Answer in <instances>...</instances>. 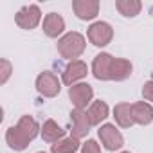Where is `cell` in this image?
I'll list each match as a JSON object with an SVG mask.
<instances>
[{"label":"cell","instance_id":"cell-1","mask_svg":"<svg viewBox=\"0 0 153 153\" xmlns=\"http://www.w3.org/2000/svg\"><path fill=\"white\" fill-rule=\"evenodd\" d=\"M92 74L103 81H124L131 76V63L123 58H114L101 52L94 58Z\"/></svg>","mask_w":153,"mask_h":153},{"label":"cell","instance_id":"cell-2","mask_svg":"<svg viewBox=\"0 0 153 153\" xmlns=\"http://www.w3.org/2000/svg\"><path fill=\"white\" fill-rule=\"evenodd\" d=\"M40 131V126L38 123L31 117V115H24L15 126H11L7 131H6V140L9 144V148L16 149V151H22L29 146V142L38 135Z\"/></svg>","mask_w":153,"mask_h":153},{"label":"cell","instance_id":"cell-3","mask_svg":"<svg viewBox=\"0 0 153 153\" xmlns=\"http://www.w3.org/2000/svg\"><path fill=\"white\" fill-rule=\"evenodd\" d=\"M85 51V38L79 33H67L59 42H58V52L63 58H78Z\"/></svg>","mask_w":153,"mask_h":153},{"label":"cell","instance_id":"cell-4","mask_svg":"<svg viewBox=\"0 0 153 153\" xmlns=\"http://www.w3.org/2000/svg\"><path fill=\"white\" fill-rule=\"evenodd\" d=\"M68 97L72 101V105L78 108V110H83L87 108V105L92 101L94 97V90L90 85L87 83H79V85H72L70 90H68Z\"/></svg>","mask_w":153,"mask_h":153},{"label":"cell","instance_id":"cell-5","mask_svg":"<svg viewBox=\"0 0 153 153\" xmlns=\"http://www.w3.org/2000/svg\"><path fill=\"white\" fill-rule=\"evenodd\" d=\"M114 36V31L112 27L106 24V22H96L88 27V40L96 45V47H105L110 43Z\"/></svg>","mask_w":153,"mask_h":153},{"label":"cell","instance_id":"cell-6","mask_svg":"<svg viewBox=\"0 0 153 153\" xmlns=\"http://www.w3.org/2000/svg\"><path fill=\"white\" fill-rule=\"evenodd\" d=\"M36 88L45 97H54L59 94V81L52 72H42L36 78Z\"/></svg>","mask_w":153,"mask_h":153},{"label":"cell","instance_id":"cell-7","mask_svg":"<svg viewBox=\"0 0 153 153\" xmlns=\"http://www.w3.org/2000/svg\"><path fill=\"white\" fill-rule=\"evenodd\" d=\"M40 18H42V13H40V7L38 6H25V7H22L18 13H16V25L18 27H22V29H34L36 25H38V22H40Z\"/></svg>","mask_w":153,"mask_h":153},{"label":"cell","instance_id":"cell-8","mask_svg":"<svg viewBox=\"0 0 153 153\" xmlns=\"http://www.w3.org/2000/svg\"><path fill=\"white\" fill-rule=\"evenodd\" d=\"M99 139H101V142L105 144V148L110 149V151H115V149L123 148V144H124V139H123L121 131H119L114 124H105V126H101V130H99Z\"/></svg>","mask_w":153,"mask_h":153},{"label":"cell","instance_id":"cell-9","mask_svg":"<svg viewBox=\"0 0 153 153\" xmlns=\"http://www.w3.org/2000/svg\"><path fill=\"white\" fill-rule=\"evenodd\" d=\"M70 121H72V137L76 139H81V137H87L88 131H90V121H88V115L87 112L83 110H78V108H74L72 114H70Z\"/></svg>","mask_w":153,"mask_h":153},{"label":"cell","instance_id":"cell-10","mask_svg":"<svg viewBox=\"0 0 153 153\" xmlns=\"http://www.w3.org/2000/svg\"><path fill=\"white\" fill-rule=\"evenodd\" d=\"M87 72H88L87 63H83V61H79V59H72V61L65 67V70H63V83H65V85H72V83H76L78 79L85 78Z\"/></svg>","mask_w":153,"mask_h":153},{"label":"cell","instance_id":"cell-11","mask_svg":"<svg viewBox=\"0 0 153 153\" xmlns=\"http://www.w3.org/2000/svg\"><path fill=\"white\" fill-rule=\"evenodd\" d=\"M72 9L81 20H92L99 13V2L97 0H76L72 2Z\"/></svg>","mask_w":153,"mask_h":153},{"label":"cell","instance_id":"cell-12","mask_svg":"<svg viewBox=\"0 0 153 153\" xmlns=\"http://www.w3.org/2000/svg\"><path fill=\"white\" fill-rule=\"evenodd\" d=\"M65 29V20L56 15V13H49L43 20V33L49 36V38H58Z\"/></svg>","mask_w":153,"mask_h":153},{"label":"cell","instance_id":"cell-13","mask_svg":"<svg viewBox=\"0 0 153 153\" xmlns=\"http://www.w3.org/2000/svg\"><path fill=\"white\" fill-rule=\"evenodd\" d=\"M131 115L133 123L137 124H149L153 121V108L148 103H133L131 105Z\"/></svg>","mask_w":153,"mask_h":153},{"label":"cell","instance_id":"cell-14","mask_svg":"<svg viewBox=\"0 0 153 153\" xmlns=\"http://www.w3.org/2000/svg\"><path fill=\"white\" fill-rule=\"evenodd\" d=\"M114 117H115L117 124L123 126V128H130L131 124H135V123H133V115H131V105H128V103H119V105H115V108H114Z\"/></svg>","mask_w":153,"mask_h":153},{"label":"cell","instance_id":"cell-15","mask_svg":"<svg viewBox=\"0 0 153 153\" xmlns=\"http://www.w3.org/2000/svg\"><path fill=\"white\" fill-rule=\"evenodd\" d=\"M65 135V130L61 126H58V123H54L52 119L45 121L43 123V128H42V137L45 142H58L61 140Z\"/></svg>","mask_w":153,"mask_h":153},{"label":"cell","instance_id":"cell-16","mask_svg":"<svg viewBox=\"0 0 153 153\" xmlns=\"http://www.w3.org/2000/svg\"><path fill=\"white\" fill-rule=\"evenodd\" d=\"M87 115H88V121H90L92 126L94 124H101V121H105L108 117V105L105 101H94L90 105Z\"/></svg>","mask_w":153,"mask_h":153},{"label":"cell","instance_id":"cell-17","mask_svg":"<svg viewBox=\"0 0 153 153\" xmlns=\"http://www.w3.org/2000/svg\"><path fill=\"white\" fill-rule=\"evenodd\" d=\"M115 7L119 9V13L123 16H135L142 9V4L139 2V0H117Z\"/></svg>","mask_w":153,"mask_h":153},{"label":"cell","instance_id":"cell-18","mask_svg":"<svg viewBox=\"0 0 153 153\" xmlns=\"http://www.w3.org/2000/svg\"><path fill=\"white\" fill-rule=\"evenodd\" d=\"M79 148V139L76 137H67L52 144V153H74Z\"/></svg>","mask_w":153,"mask_h":153},{"label":"cell","instance_id":"cell-19","mask_svg":"<svg viewBox=\"0 0 153 153\" xmlns=\"http://www.w3.org/2000/svg\"><path fill=\"white\" fill-rule=\"evenodd\" d=\"M81 153H101V149H99V144L90 139V140H87V142L83 144Z\"/></svg>","mask_w":153,"mask_h":153},{"label":"cell","instance_id":"cell-20","mask_svg":"<svg viewBox=\"0 0 153 153\" xmlns=\"http://www.w3.org/2000/svg\"><path fill=\"white\" fill-rule=\"evenodd\" d=\"M0 65H2V78H0V81L6 83L7 78H9V74H11V63L7 59H2V61H0Z\"/></svg>","mask_w":153,"mask_h":153},{"label":"cell","instance_id":"cell-21","mask_svg":"<svg viewBox=\"0 0 153 153\" xmlns=\"http://www.w3.org/2000/svg\"><path fill=\"white\" fill-rule=\"evenodd\" d=\"M142 96H144V99L153 101V79H151V81H148V83L142 87Z\"/></svg>","mask_w":153,"mask_h":153},{"label":"cell","instance_id":"cell-22","mask_svg":"<svg viewBox=\"0 0 153 153\" xmlns=\"http://www.w3.org/2000/svg\"><path fill=\"white\" fill-rule=\"evenodd\" d=\"M123 153H130V151H123Z\"/></svg>","mask_w":153,"mask_h":153},{"label":"cell","instance_id":"cell-23","mask_svg":"<svg viewBox=\"0 0 153 153\" xmlns=\"http://www.w3.org/2000/svg\"><path fill=\"white\" fill-rule=\"evenodd\" d=\"M40 153H43V151H40Z\"/></svg>","mask_w":153,"mask_h":153}]
</instances>
